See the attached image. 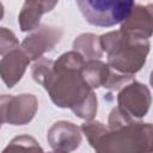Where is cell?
<instances>
[{
  "label": "cell",
  "mask_w": 153,
  "mask_h": 153,
  "mask_svg": "<svg viewBox=\"0 0 153 153\" xmlns=\"http://www.w3.org/2000/svg\"><path fill=\"white\" fill-rule=\"evenodd\" d=\"M2 16H4V6H2V4L0 2V19L2 18Z\"/></svg>",
  "instance_id": "14"
},
{
  "label": "cell",
  "mask_w": 153,
  "mask_h": 153,
  "mask_svg": "<svg viewBox=\"0 0 153 153\" xmlns=\"http://www.w3.org/2000/svg\"><path fill=\"white\" fill-rule=\"evenodd\" d=\"M62 31L59 27L42 26L36 33L26 37L23 42V48L30 59L39 57L44 51L50 50L56 42L60 41Z\"/></svg>",
  "instance_id": "4"
},
{
  "label": "cell",
  "mask_w": 153,
  "mask_h": 153,
  "mask_svg": "<svg viewBox=\"0 0 153 153\" xmlns=\"http://www.w3.org/2000/svg\"><path fill=\"white\" fill-rule=\"evenodd\" d=\"M27 63H29V59H26V56L19 50L11 51L1 60L0 62L1 78L7 84L8 87H12L22 78Z\"/></svg>",
  "instance_id": "8"
},
{
  "label": "cell",
  "mask_w": 153,
  "mask_h": 153,
  "mask_svg": "<svg viewBox=\"0 0 153 153\" xmlns=\"http://www.w3.org/2000/svg\"><path fill=\"white\" fill-rule=\"evenodd\" d=\"M152 6H135L129 17L123 22L121 31L141 39H147L152 31Z\"/></svg>",
  "instance_id": "5"
},
{
  "label": "cell",
  "mask_w": 153,
  "mask_h": 153,
  "mask_svg": "<svg viewBox=\"0 0 153 153\" xmlns=\"http://www.w3.org/2000/svg\"><path fill=\"white\" fill-rule=\"evenodd\" d=\"M102 44L109 53V62L122 72L134 73L145 62L148 53V41L129 36L122 31L102 36Z\"/></svg>",
  "instance_id": "1"
},
{
  "label": "cell",
  "mask_w": 153,
  "mask_h": 153,
  "mask_svg": "<svg viewBox=\"0 0 153 153\" xmlns=\"http://www.w3.org/2000/svg\"><path fill=\"white\" fill-rule=\"evenodd\" d=\"M18 44L16 36L12 31L7 30L6 27H0V54L11 50Z\"/></svg>",
  "instance_id": "11"
},
{
  "label": "cell",
  "mask_w": 153,
  "mask_h": 153,
  "mask_svg": "<svg viewBox=\"0 0 153 153\" xmlns=\"http://www.w3.org/2000/svg\"><path fill=\"white\" fill-rule=\"evenodd\" d=\"M4 110H2V104H1V97H0V127H1V122L4 121Z\"/></svg>",
  "instance_id": "13"
},
{
  "label": "cell",
  "mask_w": 153,
  "mask_h": 153,
  "mask_svg": "<svg viewBox=\"0 0 153 153\" xmlns=\"http://www.w3.org/2000/svg\"><path fill=\"white\" fill-rule=\"evenodd\" d=\"M56 1H26L19 14V24L23 31L33 30L43 13L51 11L56 6Z\"/></svg>",
  "instance_id": "9"
},
{
  "label": "cell",
  "mask_w": 153,
  "mask_h": 153,
  "mask_svg": "<svg viewBox=\"0 0 153 153\" xmlns=\"http://www.w3.org/2000/svg\"><path fill=\"white\" fill-rule=\"evenodd\" d=\"M4 118L13 124H24L29 122L36 111V98L32 94H22L20 97H1Z\"/></svg>",
  "instance_id": "3"
},
{
  "label": "cell",
  "mask_w": 153,
  "mask_h": 153,
  "mask_svg": "<svg viewBox=\"0 0 153 153\" xmlns=\"http://www.w3.org/2000/svg\"><path fill=\"white\" fill-rule=\"evenodd\" d=\"M91 36H92V35H82V38H84V41L87 43V45H88V47H90ZM91 51H92V55H96V56H98V55H99V56H100V51H97V50H94V49H91V48H88L86 53H87V54H90Z\"/></svg>",
  "instance_id": "12"
},
{
  "label": "cell",
  "mask_w": 153,
  "mask_h": 153,
  "mask_svg": "<svg viewBox=\"0 0 153 153\" xmlns=\"http://www.w3.org/2000/svg\"><path fill=\"white\" fill-rule=\"evenodd\" d=\"M56 153H62V152H56Z\"/></svg>",
  "instance_id": "15"
},
{
  "label": "cell",
  "mask_w": 153,
  "mask_h": 153,
  "mask_svg": "<svg viewBox=\"0 0 153 153\" xmlns=\"http://www.w3.org/2000/svg\"><path fill=\"white\" fill-rule=\"evenodd\" d=\"M4 153H42V149L32 137L20 136L16 137Z\"/></svg>",
  "instance_id": "10"
},
{
  "label": "cell",
  "mask_w": 153,
  "mask_h": 153,
  "mask_svg": "<svg viewBox=\"0 0 153 153\" xmlns=\"http://www.w3.org/2000/svg\"><path fill=\"white\" fill-rule=\"evenodd\" d=\"M48 139L50 145L55 149L60 151H72L76 148L80 143V133L79 129L69 122H59L55 123L50 129Z\"/></svg>",
  "instance_id": "7"
},
{
  "label": "cell",
  "mask_w": 153,
  "mask_h": 153,
  "mask_svg": "<svg viewBox=\"0 0 153 153\" xmlns=\"http://www.w3.org/2000/svg\"><path fill=\"white\" fill-rule=\"evenodd\" d=\"M118 102L121 108H123L124 111L128 114H130V110L134 105L133 116L141 117L145 116V114L148 110L149 92L145 87V85L134 82L129 85V87H127L124 91H122V93L118 97Z\"/></svg>",
  "instance_id": "6"
},
{
  "label": "cell",
  "mask_w": 153,
  "mask_h": 153,
  "mask_svg": "<svg viewBox=\"0 0 153 153\" xmlns=\"http://www.w3.org/2000/svg\"><path fill=\"white\" fill-rule=\"evenodd\" d=\"M78 7L85 19L97 26H112L124 22L133 8V1H78Z\"/></svg>",
  "instance_id": "2"
}]
</instances>
